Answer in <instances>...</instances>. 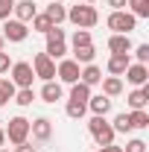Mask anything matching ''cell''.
Wrapping results in <instances>:
<instances>
[{
    "label": "cell",
    "mask_w": 149,
    "mask_h": 152,
    "mask_svg": "<svg viewBox=\"0 0 149 152\" xmlns=\"http://www.w3.org/2000/svg\"><path fill=\"white\" fill-rule=\"evenodd\" d=\"M67 18L73 20L79 29H88V26H93V23L99 20V15H96V9H93V6L85 3V6H73V9L67 12Z\"/></svg>",
    "instance_id": "1"
},
{
    "label": "cell",
    "mask_w": 149,
    "mask_h": 152,
    "mask_svg": "<svg viewBox=\"0 0 149 152\" xmlns=\"http://www.w3.org/2000/svg\"><path fill=\"white\" fill-rule=\"evenodd\" d=\"M88 129H91L93 140H96L99 146H108V143H114V134H117V132H114V129L105 123V120H102V117H99V114H96L91 123H88Z\"/></svg>",
    "instance_id": "2"
},
{
    "label": "cell",
    "mask_w": 149,
    "mask_h": 152,
    "mask_svg": "<svg viewBox=\"0 0 149 152\" xmlns=\"http://www.w3.org/2000/svg\"><path fill=\"white\" fill-rule=\"evenodd\" d=\"M6 132V137L18 146V143H26V134H29V120L26 117H12L9 120V126L3 129Z\"/></svg>",
    "instance_id": "3"
},
{
    "label": "cell",
    "mask_w": 149,
    "mask_h": 152,
    "mask_svg": "<svg viewBox=\"0 0 149 152\" xmlns=\"http://www.w3.org/2000/svg\"><path fill=\"white\" fill-rule=\"evenodd\" d=\"M105 23H108V29H114L117 35H129L131 29H134V15H129V12H111Z\"/></svg>",
    "instance_id": "4"
},
{
    "label": "cell",
    "mask_w": 149,
    "mask_h": 152,
    "mask_svg": "<svg viewBox=\"0 0 149 152\" xmlns=\"http://www.w3.org/2000/svg\"><path fill=\"white\" fill-rule=\"evenodd\" d=\"M32 67H35V76H41L44 82H53V76H56V64H53V58L47 56V53H38L32 58Z\"/></svg>",
    "instance_id": "5"
},
{
    "label": "cell",
    "mask_w": 149,
    "mask_h": 152,
    "mask_svg": "<svg viewBox=\"0 0 149 152\" xmlns=\"http://www.w3.org/2000/svg\"><path fill=\"white\" fill-rule=\"evenodd\" d=\"M32 79H35V73H32V64L18 61V64L12 67V82H15V85H20V88H32Z\"/></svg>",
    "instance_id": "6"
},
{
    "label": "cell",
    "mask_w": 149,
    "mask_h": 152,
    "mask_svg": "<svg viewBox=\"0 0 149 152\" xmlns=\"http://www.w3.org/2000/svg\"><path fill=\"white\" fill-rule=\"evenodd\" d=\"M26 35H29L26 23H20V20H6V23H3V38H9V41H23Z\"/></svg>",
    "instance_id": "7"
},
{
    "label": "cell",
    "mask_w": 149,
    "mask_h": 152,
    "mask_svg": "<svg viewBox=\"0 0 149 152\" xmlns=\"http://www.w3.org/2000/svg\"><path fill=\"white\" fill-rule=\"evenodd\" d=\"M79 73H82V70H79V61H70V58H67V61H61V64H58V79H61V82H67V85L79 82Z\"/></svg>",
    "instance_id": "8"
},
{
    "label": "cell",
    "mask_w": 149,
    "mask_h": 152,
    "mask_svg": "<svg viewBox=\"0 0 149 152\" xmlns=\"http://www.w3.org/2000/svg\"><path fill=\"white\" fill-rule=\"evenodd\" d=\"M126 79H129L131 85H146V79H149L146 64H129L126 67Z\"/></svg>",
    "instance_id": "9"
},
{
    "label": "cell",
    "mask_w": 149,
    "mask_h": 152,
    "mask_svg": "<svg viewBox=\"0 0 149 152\" xmlns=\"http://www.w3.org/2000/svg\"><path fill=\"white\" fill-rule=\"evenodd\" d=\"M108 50H111V56L129 53V50H131V38L129 35H117V32H114V35L108 38Z\"/></svg>",
    "instance_id": "10"
},
{
    "label": "cell",
    "mask_w": 149,
    "mask_h": 152,
    "mask_svg": "<svg viewBox=\"0 0 149 152\" xmlns=\"http://www.w3.org/2000/svg\"><path fill=\"white\" fill-rule=\"evenodd\" d=\"M29 132L35 134L38 140H50V134H53V126H50V120H47V117H38L35 123H29Z\"/></svg>",
    "instance_id": "11"
},
{
    "label": "cell",
    "mask_w": 149,
    "mask_h": 152,
    "mask_svg": "<svg viewBox=\"0 0 149 152\" xmlns=\"http://www.w3.org/2000/svg\"><path fill=\"white\" fill-rule=\"evenodd\" d=\"M88 99H91V85H85V82H73V85H70V102H82V105H88Z\"/></svg>",
    "instance_id": "12"
},
{
    "label": "cell",
    "mask_w": 149,
    "mask_h": 152,
    "mask_svg": "<svg viewBox=\"0 0 149 152\" xmlns=\"http://www.w3.org/2000/svg\"><path fill=\"white\" fill-rule=\"evenodd\" d=\"M12 12L18 15L20 23H26V20L35 18V3H32V0H20V3H15V9H12Z\"/></svg>",
    "instance_id": "13"
},
{
    "label": "cell",
    "mask_w": 149,
    "mask_h": 152,
    "mask_svg": "<svg viewBox=\"0 0 149 152\" xmlns=\"http://www.w3.org/2000/svg\"><path fill=\"white\" fill-rule=\"evenodd\" d=\"M129 64H131V61H129V53H120V56H111V58H108V70H111L114 76L126 73Z\"/></svg>",
    "instance_id": "14"
},
{
    "label": "cell",
    "mask_w": 149,
    "mask_h": 152,
    "mask_svg": "<svg viewBox=\"0 0 149 152\" xmlns=\"http://www.w3.org/2000/svg\"><path fill=\"white\" fill-rule=\"evenodd\" d=\"M149 102V85H140V91H131L129 94V105L137 111V108H143Z\"/></svg>",
    "instance_id": "15"
},
{
    "label": "cell",
    "mask_w": 149,
    "mask_h": 152,
    "mask_svg": "<svg viewBox=\"0 0 149 152\" xmlns=\"http://www.w3.org/2000/svg\"><path fill=\"white\" fill-rule=\"evenodd\" d=\"M88 105H91V111H93V114L105 117V114H108V108H111V99L99 94V96H91V99H88Z\"/></svg>",
    "instance_id": "16"
},
{
    "label": "cell",
    "mask_w": 149,
    "mask_h": 152,
    "mask_svg": "<svg viewBox=\"0 0 149 152\" xmlns=\"http://www.w3.org/2000/svg\"><path fill=\"white\" fill-rule=\"evenodd\" d=\"M41 99H44V102H56V99H61V85H58V82H44Z\"/></svg>",
    "instance_id": "17"
},
{
    "label": "cell",
    "mask_w": 149,
    "mask_h": 152,
    "mask_svg": "<svg viewBox=\"0 0 149 152\" xmlns=\"http://www.w3.org/2000/svg\"><path fill=\"white\" fill-rule=\"evenodd\" d=\"M64 18H67V12H64V6H61V3H53V6H47V20H50L53 26H58Z\"/></svg>",
    "instance_id": "18"
},
{
    "label": "cell",
    "mask_w": 149,
    "mask_h": 152,
    "mask_svg": "<svg viewBox=\"0 0 149 152\" xmlns=\"http://www.w3.org/2000/svg\"><path fill=\"white\" fill-rule=\"evenodd\" d=\"M79 76H82V82H85V85H96V82H102V70H99L96 64H88Z\"/></svg>",
    "instance_id": "19"
},
{
    "label": "cell",
    "mask_w": 149,
    "mask_h": 152,
    "mask_svg": "<svg viewBox=\"0 0 149 152\" xmlns=\"http://www.w3.org/2000/svg\"><path fill=\"white\" fill-rule=\"evenodd\" d=\"M73 61H82V64H91L93 61V56H96V50H93L91 44H88V47H73Z\"/></svg>",
    "instance_id": "20"
},
{
    "label": "cell",
    "mask_w": 149,
    "mask_h": 152,
    "mask_svg": "<svg viewBox=\"0 0 149 152\" xmlns=\"http://www.w3.org/2000/svg\"><path fill=\"white\" fill-rule=\"evenodd\" d=\"M102 91H105V96H117L123 91V82H120L117 76H108V79L102 82Z\"/></svg>",
    "instance_id": "21"
},
{
    "label": "cell",
    "mask_w": 149,
    "mask_h": 152,
    "mask_svg": "<svg viewBox=\"0 0 149 152\" xmlns=\"http://www.w3.org/2000/svg\"><path fill=\"white\" fill-rule=\"evenodd\" d=\"M129 123H131V129H146L149 126V114L143 111V108H137L134 114H129Z\"/></svg>",
    "instance_id": "22"
},
{
    "label": "cell",
    "mask_w": 149,
    "mask_h": 152,
    "mask_svg": "<svg viewBox=\"0 0 149 152\" xmlns=\"http://www.w3.org/2000/svg\"><path fill=\"white\" fill-rule=\"evenodd\" d=\"M134 12V18H149V0H126Z\"/></svg>",
    "instance_id": "23"
},
{
    "label": "cell",
    "mask_w": 149,
    "mask_h": 152,
    "mask_svg": "<svg viewBox=\"0 0 149 152\" xmlns=\"http://www.w3.org/2000/svg\"><path fill=\"white\" fill-rule=\"evenodd\" d=\"M64 53H67L64 41H47V56H50V58H61Z\"/></svg>",
    "instance_id": "24"
},
{
    "label": "cell",
    "mask_w": 149,
    "mask_h": 152,
    "mask_svg": "<svg viewBox=\"0 0 149 152\" xmlns=\"http://www.w3.org/2000/svg\"><path fill=\"white\" fill-rule=\"evenodd\" d=\"M32 29H35V32H44V35H47V32L53 29V23L47 20V15H35V18H32Z\"/></svg>",
    "instance_id": "25"
},
{
    "label": "cell",
    "mask_w": 149,
    "mask_h": 152,
    "mask_svg": "<svg viewBox=\"0 0 149 152\" xmlns=\"http://www.w3.org/2000/svg\"><path fill=\"white\" fill-rule=\"evenodd\" d=\"M32 99H35L32 88H20V91H15V102H18V105H29Z\"/></svg>",
    "instance_id": "26"
},
{
    "label": "cell",
    "mask_w": 149,
    "mask_h": 152,
    "mask_svg": "<svg viewBox=\"0 0 149 152\" xmlns=\"http://www.w3.org/2000/svg\"><path fill=\"white\" fill-rule=\"evenodd\" d=\"M114 132H131V123H129V114H117L114 117Z\"/></svg>",
    "instance_id": "27"
},
{
    "label": "cell",
    "mask_w": 149,
    "mask_h": 152,
    "mask_svg": "<svg viewBox=\"0 0 149 152\" xmlns=\"http://www.w3.org/2000/svg\"><path fill=\"white\" fill-rule=\"evenodd\" d=\"M91 44V32L88 29H76L73 32V47H88Z\"/></svg>",
    "instance_id": "28"
},
{
    "label": "cell",
    "mask_w": 149,
    "mask_h": 152,
    "mask_svg": "<svg viewBox=\"0 0 149 152\" xmlns=\"http://www.w3.org/2000/svg\"><path fill=\"white\" fill-rule=\"evenodd\" d=\"M0 96L3 99H12L15 96V82L12 79H0Z\"/></svg>",
    "instance_id": "29"
},
{
    "label": "cell",
    "mask_w": 149,
    "mask_h": 152,
    "mask_svg": "<svg viewBox=\"0 0 149 152\" xmlns=\"http://www.w3.org/2000/svg\"><path fill=\"white\" fill-rule=\"evenodd\" d=\"M67 117L82 120V117H85V105H82V102H67Z\"/></svg>",
    "instance_id": "30"
},
{
    "label": "cell",
    "mask_w": 149,
    "mask_h": 152,
    "mask_svg": "<svg viewBox=\"0 0 149 152\" xmlns=\"http://www.w3.org/2000/svg\"><path fill=\"white\" fill-rule=\"evenodd\" d=\"M12 9H15V0H0V20H9Z\"/></svg>",
    "instance_id": "31"
},
{
    "label": "cell",
    "mask_w": 149,
    "mask_h": 152,
    "mask_svg": "<svg viewBox=\"0 0 149 152\" xmlns=\"http://www.w3.org/2000/svg\"><path fill=\"white\" fill-rule=\"evenodd\" d=\"M134 56H137V64H146V61H149V44H140Z\"/></svg>",
    "instance_id": "32"
},
{
    "label": "cell",
    "mask_w": 149,
    "mask_h": 152,
    "mask_svg": "<svg viewBox=\"0 0 149 152\" xmlns=\"http://www.w3.org/2000/svg\"><path fill=\"white\" fill-rule=\"evenodd\" d=\"M126 152H146V143H143L140 137H134V140H129V146H126Z\"/></svg>",
    "instance_id": "33"
},
{
    "label": "cell",
    "mask_w": 149,
    "mask_h": 152,
    "mask_svg": "<svg viewBox=\"0 0 149 152\" xmlns=\"http://www.w3.org/2000/svg\"><path fill=\"white\" fill-rule=\"evenodd\" d=\"M108 6H111L114 12H123V6H126V0H108Z\"/></svg>",
    "instance_id": "34"
},
{
    "label": "cell",
    "mask_w": 149,
    "mask_h": 152,
    "mask_svg": "<svg viewBox=\"0 0 149 152\" xmlns=\"http://www.w3.org/2000/svg\"><path fill=\"white\" fill-rule=\"evenodd\" d=\"M6 70H9V56L0 53V73H6Z\"/></svg>",
    "instance_id": "35"
},
{
    "label": "cell",
    "mask_w": 149,
    "mask_h": 152,
    "mask_svg": "<svg viewBox=\"0 0 149 152\" xmlns=\"http://www.w3.org/2000/svg\"><path fill=\"white\" fill-rule=\"evenodd\" d=\"M99 152H123V149H120V146H114V143H108V146H102Z\"/></svg>",
    "instance_id": "36"
},
{
    "label": "cell",
    "mask_w": 149,
    "mask_h": 152,
    "mask_svg": "<svg viewBox=\"0 0 149 152\" xmlns=\"http://www.w3.org/2000/svg\"><path fill=\"white\" fill-rule=\"evenodd\" d=\"M18 152H35V146H26V143H18Z\"/></svg>",
    "instance_id": "37"
},
{
    "label": "cell",
    "mask_w": 149,
    "mask_h": 152,
    "mask_svg": "<svg viewBox=\"0 0 149 152\" xmlns=\"http://www.w3.org/2000/svg\"><path fill=\"white\" fill-rule=\"evenodd\" d=\"M3 143H6V132L0 129V146H3Z\"/></svg>",
    "instance_id": "38"
},
{
    "label": "cell",
    "mask_w": 149,
    "mask_h": 152,
    "mask_svg": "<svg viewBox=\"0 0 149 152\" xmlns=\"http://www.w3.org/2000/svg\"><path fill=\"white\" fill-rule=\"evenodd\" d=\"M3 41H6V38H3V35H0V53H3Z\"/></svg>",
    "instance_id": "39"
},
{
    "label": "cell",
    "mask_w": 149,
    "mask_h": 152,
    "mask_svg": "<svg viewBox=\"0 0 149 152\" xmlns=\"http://www.w3.org/2000/svg\"><path fill=\"white\" fill-rule=\"evenodd\" d=\"M3 102H6V99H3V96H0V105H3Z\"/></svg>",
    "instance_id": "40"
},
{
    "label": "cell",
    "mask_w": 149,
    "mask_h": 152,
    "mask_svg": "<svg viewBox=\"0 0 149 152\" xmlns=\"http://www.w3.org/2000/svg\"><path fill=\"white\" fill-rule=\"evenodd\" d=\"M53 3H64V0H53Z\"/></svg>",
    "instance_id": "41"
},
{
    "label": "cell",
    "mask_w": 149,
    "mask_h": 152,
    "mask_svg": "<svg viewBox=\"0 0 149 152\" xmlns=\"http://www.w3.org/2000/svg\"><path fill=\"white\" fill-rule=\"evenodd\" d=\"M0 152H9V149H3V146H0Z\"/></svg>",
    "instance_id": "42"
},
{
    "label": "cell",
    "mask_w": 149,
    "mask_h": 152,
    "mask_svg": "<svg viewBox=\"0 0 149 152\" xmlns=\"http://www.w3.org/2000/svg\"><path fill=\"white\" fill-rule=\"evenodd\" d=\"M85 3H93V0H85Z\"/></svg>",
    "instance_id": "43"
}]
</instances>
